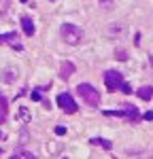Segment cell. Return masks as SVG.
I'll return each instance as SVG.
<instances>
[{"label":"cell","instance_id":"5","mask_svg":"<svg viewBox=\"0 0 153 159\" xmlns=\"http://www.w3.org/2000/svg\"><path fill=\"white\" fill-rule=\"evenodd\" d=\"M7 43H11L13 49L21 51L24 47L19 45V38H17V32H9V34H0V45H7Z\"/></svg>","mask_w":153,"mask_h":159},{"label":"cell","instance_id":"17","mask_svg":"<svg viewBox=\"0 0 153 159\" xmlns=\"http://www.w3.org/2000/svg\"><path fill=\"white\" fill-rule=\"evenodd\" d=\"M109 2H111V0H100V4H109Z\"/></svg>","mask_w":153,"mask_h":159},{"label":"cell","instance_id":"8","mask_svg":"<svg viewBox=\"0 0 153 159\" xmlns=\"http://www.w3.org/2000/svg\"><path fill=\"white\" fill-rule=\"evenodd\" d=\"M7 112H9V102H7V98L0 93V123L7 121Z\"/></svg>","mask_w":153,"mask_h":159},{"label":"cell","instance_id":"19","mask_svg":"<svg viewBox=\"0 0 153 159\" xmlns=\"http://www.w3.org/2000/svg\"><path fill=\"white\" fill-rule=\"evenodd\" d=\"M0 155H2V148H0Z\"/></svg>","mask_w":153,"mask_h":159},{"label":"cell","instance_id":"15","mask_svg":"<svg viewBox=\"0 0 153 159\" xmlns=\"http://www.w3.org/2000/svg\"><path fill=\"white\" fill-rule=\"evenodd\" d=\"M55 134H58V136H64V134H66V127H64V125H58V127H55Z\"/></svg>","mask_w":153,"mask_h":159},{"label":"cell","instance_id":"10","mask_svg":"<svg viewBox=\"0 0 153 159\" xmlns=\"http://www.w3.org/2000/svg\"><path fill=\"white\" fill-rule=\"evenodd\" d=\"M17 76H19V72H17L15 68H11V70H4V72H2V81H4V83H13Z\"/></svg>","mask_w":153,"mask_h":159},{"label":"cell","instance_id":"4","mask_svg":"<svg viewBox=\"0 0 153 159\" xmlns=\"http://www.w3.org/2000/svg\"><path fill=\"white\" fill-rule=\"evenodd\" d=\"M58 106H60L62 110H66L68 115H72V112H76V110H79L76 102L72 100V96H70V93H66V91H62V93L58 96Z\"/></svg>","mask_w":153,"mask_h":159},{"label":"cell","instance_id":"7","mask_svg":"<svg viewBox=\"0 0 153 159\" xmlns=\"http://www.w3.org/2000/svg\"><path fill=\"white\" fill-rule=\"evenodd\" d=\"M21 28H24V34H26V36H34V24H32V19H30L28 15L21 17Z\"/></svg>","mask_w":153,"mask_h":159},{"label":"cell","instance_id":"13","mask_svg":"<svg viewBox=\"0 0 153 159\" xmlns=\"http://www.w3.org/2000/svg\"><path fill=\"white\" fill-rule=\"evenodd\" d=\"M115 57H117V60H128V53L123 49H117L115 51Z\"/></svg>","mask_w":153,"mask_h":159},{"label":"cell","instance_id":"12","mask_svg":"<svg viewBox=\"0 0 153 159\" xmlns=\"http://www.w3.org/2000/svg\"><path fill=\"white\" fill-rule=\"evenodd\" d=\"M13 157L17 159H34L36 157V155H34V153H30V151H24V148H17V151H15V153H13Z\"/></svg>","mask_w":153,"mask_h":159},{"label":"cell","instance_id":"3","mask_svg":"<svg viewBox=\"0 0 153 159\" xmlns=\"http://www.w3.org/2000/svg\"><path fill=\"white\" fill-rule=\"evenodd\" d=\"M76 93L85 100L87 106H98V104H100V93H98V89H94L89 83H81V85L76 87Z\"/></svg>","mask_w":153,"mask_h":159},{"label":"cell","instance_id":"2","mask_svg":"<svg viewBox=\"0 0 153 159\" xmlns=\"http://www.w3.org/2000/svg\"><path fill=\"white\" fill-rule=\"evenodd\" d=\"M60 34H62L64 43H68V45H72V47L83 40V30H81L79 25H75V24H62Z\"/></svg>","mask_w":153,"mask_h":159},{"label":"cell","instance_id":"18","mask_svg":"<svg viewBox=\"0 0 153 159\" xmlns=\"http://www.w3.org/2000/svg\"><path fill=\"white\" fill-rule=\"evenodd\" d=\"M0 140H2V132H0Z\"/></svg>","mask_w":153,"mask_h":159},{"label":"cell","instance_id":"16","mask_svg":"<svg viewBox=\"0 0 153 159\" xmlns=\"http://www.w3.org/2000/svg\"><path fill=\"white\" fill-rule=\"evenodd\" d=\"M30 98L34 100V102H38V100H40V93H38V91H32V96H30Z\"/></svg>","mask_w":153,"mask_h":159},{"label":"cell","instance_id":"9","mask_svg":"<svg viewBox=\"0 0 153 159\" xmlns=\"http://www.w3.org/2000/svg\"><path fill=\"white\" fill-rule=\"evenodd\" d=\"M136 96H140V100H145V102H149L151 96H153V87H149V85L140 87L138 91H136Z\"/></svg>","mask_w":153,"mask_h":159},{"label":"cell","instance_id":"1","mask_svg":"<svg viewBox=\"0 0 153 159\" xmlns=\"http://www.w3.org/2000/svg\"><path fill=\"white\" fill-rule=\"evenodd\" d=\"M104 85H106L109 91H117V89H121L123 93H130L132 91L130 85L126 83V79H123V74L117 72V70H106L104 72Z\"/></svg>","mask_w":153,"mask_h":159},{"label":"cell","instance_id":"6","mask_svg":"<svg viewBox=\"0 0 153 159\" xmlns=\"http://www.w3.org/2000/svg\"><path fill=\"white\" fill-rule=\"evenodd\" d=\"M75 72V64L72 61H64L62 68H60V79H64V81H68V76Z\"/></svg>","mask_w":153,"mask_h":159},{"label":"cell","instance_id":"14","mask_svg":"<svg viewBox=\"0 0 153 159\" xmlns=\"http://www.w3.org/2000/svg\"><path fill=\"white\" fill-rule=\"evenodd\" d=\"M19 117H21L24 121H28V119H30V115H28V108H19Z\"/></svg>","mask_w":153,"mask_h":159},{"label":"cell","instance_id":"11","mask_svg":"<svg viewBox=\"0 0 153 159\" xmlns=\"http://www.w3.org/2000/svg\"><path fill=\"white\" fill-rule=\"evenodd\" d=\"M89 142H91V144H98V147H102L104 151H111V148H113L111 140H104V138H91Z\"/></svg>","mask_w":153,"mask_h":159}]
</instances>
